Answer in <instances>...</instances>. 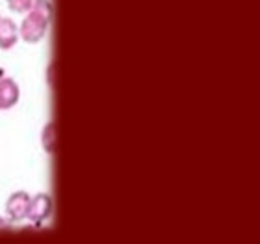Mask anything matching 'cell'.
Here are the masks:
<instances>
[{
	"mask_svg": "<svg viewBox=\"0 0 260 244\" xmlns=\"http://www.w3.org/2000/svg\"><path fill=\"white\" fill-rule=\"evenodd\" d=\"M8 4L11 6V10L19 11V13H22V11H28L30 8H32V0H8Z\"/></svg>",
	"mask_w": 260,
	"mask_h": 244,
	"instance_id": "obj_6",
	"label": "cell"
},
{
	"mask_svg": "<svg viewBox=\"0 0 260 244\" xmlns=\"http://www.w3.org/2000/svg\"><path fill=\"white\" fill-rule=\"evenodd\" d=\"M28 205H30V198L24 192H17L11 196L8 201V214L11 216V220H22L26 216Z\"/></svg>",
	"mask_w": 260,
	"mask_h": 244,
	"instance_id": "obj_3",
	"label": "cell"
},
{
	"mask_svg": "<svg viewBox=\"0 0 260 244\" xmlns=\"http://www.w3.org/2000/svg\"><path fill=\"white\" fill-rule=\"evenodd\" d=\"M50 214V198L47 194L36 196L34 200H30V205H28L26 216L34 222H41Z\"/></svg>",
	"mask_w": 260,
	"mask_h": 244,
	"instance_id": "obj_2",
	"label": "cell"
},
{
	"mask_svg": "<svg viewBox=\"0 0 260 244\" xmlns=\"http://www.w3.org/2000/svg\"><path fill=\"white\" fill-rule=\"evenodd\" d=\"M19 99V88L13 80L0 82V109H10Z\"/></svg>",
	"mask_w": 260,
	"mask_h": 244,
	"instance_id": "obj_4",
	"label": "cell"
},
{
	"mask_svg": "<svg viewBox=\"0 0 260 244\" xmlns=\"http://www.w3.org/2000/svg\"><path fill=\"white\" fill-rule=\"evenodd\" d=\"M34 8H30V15L24 19L21 26L22 38L30 41V43H36L45 36V30L49 26L50 21V4L49 0H36L34 2Z\"/></svg>",
	"mask_w": 260,
	"mask_h": 244,
	"instance_id": "obj_1",
	"label": "cell"
},
{
	"mask_svg": "<svg viewBox=\"0 0 260 244\" xmlns=\"http://www.w3.org/2000/svg\"><path fill=\"white\" fill-rule=\"evenodd\" d=\"M17 41V28L15 22L10 19L0 21V47L2 49H10Z\"/></svg>",
	"mask_w": 260,
	"mask_h": 244,
	"instance_id": "obj_5",
	"label": "cell"
}]
</instances>
